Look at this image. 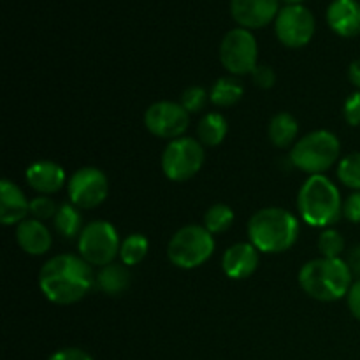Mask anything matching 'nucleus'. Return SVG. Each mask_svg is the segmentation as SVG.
<instances>
[{
    "label": "nucleus",
    "mask_w": 360,
    "mask_h": 360,
    "mask_svg": "<svg viewBox=\"0 0 360 360\" xmlns=\"http://www.w3.org/2000/svg\"><path fill=\"white\" fill-rule=\"evenodd\" d=\"M297 210L302 220L311 227L326 229L336 224L343 214V200L338 186L323 174L309 176L297 195Z\"/></svg>",
    "instance_id": "20e7f679"
},
{
    "label": "nucleus",
    "mask_w": 360,
    "mask_h": 360,
    "mask_svg": "<svg viewBox=\"0 0 360 360\" xmlns=\"http://www.w3.org/2000/svg\"><path fill=\"white\" fill-rule=\"evenodd\" d=\"M56 206L49 197H35L30 200V214L34 217V220H48V218H55L56 214Z\"/></svg>",
    "instance_id": "c85d7f7f"
},
{
    "label": "nucleus",
    "mask_w": 360,
    "mask_h": 360,
    "mask_svg": "<svg viewBox=\"0 0 360 360\" xmlns=\"http://www.w3.org/2000/svg\"><path fill=\"white\" fill-rule=\"evenodd\" d=\"M327 23L341 37L360 34V4L357 0H333L327 9Z\"/></svg>",
    "instance_id": "4468645a"
},
{
    "label": "nucleus",
    "mask_w": 360,
    "mask_h": 360,
    "mask_svg": "<svg viewBox=\"0 0 360 360\" xmlns=\"http://www.w3.org/2000/svg\"><path fill=\"white\" fill-rule=\"evenodd\" d=\"M214 252L213 234L200 225L179 229L167 246V257L179 269H195L207 262Z\"/></svg>",
    "instance_id": "423d86ee"
},
{
    "label": "nucleus",
    "mask_w": 360,
    "mask_h": 360,
    "mask_svg": "<svg viewBox=\"0 0 360 360\" xmlns=\"http://www.w3.org/2000/svg\"><path fill=\"white\" fill-rule=\"evenodd\" d=\"M150 243L143 234H130L120 246V259L123 266H137L148 255Z\"/></svg>",
    "instance_id": "b1692460"
},
{
    "label": "nucleus",
    "mask_w": 360,
    "mask_h": 360,
    "mask_svg": "<svg viewBox=\"0 0 360 360\" xmlns=\"http://www.w3.org/2000/svg\"><path fill=\"white\" fill-rule=\"evenodd\" d=\"M234 224V211L227 204H214L204 214V227L211 234H221Z\"/></svg>",
    "instance_id": "393cba45"
},
{
    "label": "nucleus",
    "mask_w": 360,
    "mask_h": 360,
    "mask_svg": "<svg viewBox=\"0 0 360 360\" xmlns=\"http://www.w3.org/2000/svg\"><path fill=\"white\" fill-rule=\"evenodd\" d=\"M70 202L79 210H91L102 204L108 197L109 183L102 171L95 167H81L70 176L69 186Z\"/></svg>",
    "instance_id": "f8f14e48"
},
{
    "label": "nucleus",
    "mask_w": 360,
    "mask_h": 360,
    "mask_svg": "<svg viewBox=\"0 0 360 360\" xmlns=\"http://www.w3.org/2000/svg\"><path fill=\"white\" fill-rule=\"evenodd\" d=\"M348 79L360 91V60H355V62L350 63V67H348Z\"/></svg>",
    "instance_id": "c9c22d12"
},
{
    "label": "nucleus",
    "mask_w": 360,
    "mask_h": 360,
    "mask_svg": "<svg viewBox=\"0 0 360 360\" xmlns=\"http://www.w3.org/2000/svg\"><path fill=\"white\" fill-rule=\"evenodd\" d=\"M206 102H207V94L204 88L190 86L181 94V102H179V104L186 109L188 115H192V112L202 111V109L206 108Z\"/></svg>",
    "instance_id": "cd10ccee"
},
{
    "label": "nucleus",
    "mask_w": 360,
    "mask_h": 360,
    "mask_svg": "<svg viewBox=\"0 0 360 360\" xmlns=\"http://www.w3.org/2000/svg\"><path fill=\"white\" fill-rule=\"evenodd\" d=\"M227 136V120L220 112H207L197 125V137L200 144L218 146Z\"/></svg>",
    "instance_id": "aec40b11"
},
{
    "label": "nucleus",
    "mask_w": 360,
    "mask_h": 360,
    "mask_svg": "<svg viewBox=\"0 0 360 360\" xmlns=\"http://www.w3.org/2000/svg\"><path fill=\"white\" fill-rule=\"evenodd\" d=\"M345 120L350 127H359L360 125V91H355L350 97L347 98L343 108Z\"/></svg>",
    "instance_id": "c756f323"
},
{
    "label": "nucleus",
    "mask_w": 360,
    "mask_h": 360,
    "mask_svg": "<svg viewBox=\"0 0 360 360\" xmlns=\"http://www.w3.org/2000/svg\"><path fill=\"white\" fill-rule=\"evenodd\" d=\"M48 360H94L84 350L79 348H63L55 352Z\"/></svg>",
    "instance_id": "72a5a7b5"
},
{
    "label": "nucleus",
    "mask_w": 360,
    "mask_h": 360,
    "mask_svg": "<svg viewBox=\"0 0 360 360\" xmlns=\"http://www.w3.org/2000/svg\"><path fill=\"white\" fill-rule=\"evenodd\" d=\"M224 271L232 280H245L255 273L259 266V250L252 243H238L225 252Z\"/></svg>",
    "instance_id": "2eb2a0df"
},
{
    "label": "nucleus",
    "mask_w": 360,
    "mask_h": 360,
    "mask_svg": "<svg viewBox=\"0 0 360 360\" xmlns=\"http://www.w3.org/2000/svg\"><path fill=\"white\" fill-rule=\"evenodd\" d=\"M252 77H253V83H255L257 86L266 88V90L273 86L274 81H276V74H274V70L266 65H257V69L252 72Z\"/></svg>",
    "instance_id": "2f4dec72"
},
{
    "label": "nucleus",
    "mask_w": 360,
    "mask_h": 360,
    "mask_svg": "<svg viewBox=\"0 0 360 360\" xmlns=\"http://www.w3.org/2000/svg\"><path fill=\"white\" fill-rule=\"evenodd\" d=\"M338 178L345 186L360 192V151L341 158L340 165H338Z\"/></svg>",
    "instance_id": "a878e982"
},
{
    "label": "nucleus",
    "mask_w": 360,
    "mask_h": 360,
    "mask_svg": "<svg viewBox=\"0 0 360 360\" xmlns=\"http://www.w3.org/2000/svg\"><path fill=\"white\" fill-rule=\"evenodd\" d=\"M297 136V120L290 112H278L269 123V139L274 146H290Z\"/></svg>",
    "instance_id": "412c9836"
},
{
    "label": "nucleus",
    "mask_w": 360,
    "mask_h": 360,
    "mask_svg": "<svg viewBox=\"0 0 360 360\" xmlns=\"http://www.w3.org/2000/svg\"><path fill=\"white\" fill-rule=\"evenodd\" d=\"M30 213V202L25 193L9 179L0 181V221L4 225H20Z\"/></svg>",
    "instance_id": "dca6fc26"
},
{
    "label": "nucleus",
    "mask_w": 360,
    "mask_h": 360,
    "mask_svg": "<svg viewBox=\"0 0 360 360\" xmlns=\"http://www.w3.org/2000/svg\"><path fill=\"white\" fill-rule=\"evenodd\" d=\"M347 301H348V308H350V313L360 322V278L357 281L352 283L350 290H348V295H347Z\"/></svg>",
    "instance_id": "473e14b6"
},
{
    "label": "nucleus",
    "mask_w": 360,
    "mask_h": 360,
    "mask_svg": "<svg viewBox=\"0 0 360 360\" xmlns=\"http://www.w3.org/2000/svg\"><path fill=\"white\" fill-rule=\"evenodd\" d=\"M204 164V148L193 137H179L165 146L162 171L171 181H188Z\"/></svg>",
    "instance_id": "6e6552de"
},
{
    "label": "nucleus",
    "mask_w": 360,
    "mask_h": 360,
    "mask_svg": "<svg viewBox=\"0 0 360 360\" xmlns=\"http://www.w3.org/2000/svg\"><path fill=\"white\" fill-rule=\"evenodd\" d=\"M299 221L283 207H264L248 221L250 243L259 252L283 253L295 245Z\"/></svg>",
    "instance_id": "f03ea898"
},
{
    "label": "nucleus",
    "mask_w": 360,
    "mask_h": 360,
    "mask_svg": "<svg viewBox=\"0 0 360 360\" xmlns=\"http://www.w3.org/2000/svg\"><path fill=\"white\" fill-rule=\"evenodd\" d=\"M16 241L28 255H44L51 248V234L39 220H25L16 227Z\"/></svg>",
    "instance_id": "a211bd4d"
},
{
    "label": "nucleus",
    "mask_w": 360,
    "mask_h": 360,
    "mask_svg": "<svg viewBox=\"0 0 360 360\" xmlns=\"http://www.w3.org/2000/svg\"><path fill=\"white\" fill-rule=\"evenodd\" d=\"M25 176H27L28 185L35 192L46 193V195L58 192L63 186V183H65V172H63V169L58 164L49 160L34 162L27 169Z\"/></svg>",
    "instance_id": "f3484780"
},
{
    "label": "nucleus",
    "mask_w": 360,
    "mask_h": 360,
    "mask_svg": "<svg viewBox=\"0 0 360 360\" xmlns=\"http://www.w3.org/2000/svg\"><path fill=\"white\" fill-rule=\"evenodd\" d=\"M243 97V86L232 77H221L214 83V86L211 88V102L218 108H229V105H234L236 102L241 101Z\"/></svg>",
    "instance_id": "5701e85b"
},
{
    "label": "nucleus",
    "mask_w": 360,
    "mask_h": 360,
    "mask_svg": "<svg viewBox=\"0 0 360 360\" xmlns=\"http://www.w3.org/2000/svg\"><path fill=\"white\" fill-rule=\"evenodd\" d=\"M259 46L255 37L246 28H234L220 44V62L229 72L236 76L252 74L257 69Z\"/></svg>",
    "instance_id": "1a4fd4ad"
},
{
    "label": "nucleus",
    "mask_w": 360,
    "mask_h": 360,
    "mask_svg": "<svg viewBox=\"0 0 360 360\" xmlns=\"http://www.w3.org/2000/svg\"><path fill=\"white\" fill-rule=\"evenodd\" d=\"M190 115L178 102H155L144 112V125L153 136L162 139H179L188 129Z\"/></svg>",
    "instance_id": "9b49d317"
},
{
    "label": "nucleus",
    "mask_w": 360,
    "mask_h": 360,
    "mask_svg": "<svg viewBox=\"0 0 360 360\" xmlns=\"http://www.w3.org/2000/svg\"><path fill=\"white\" fill-rule=\"evenodd\" d=\"M343 214L352 224H360V192H354L343 202Z\"/></svg>",
    "instance_id": "7c9ffc66"
},
{
    "label": "nucleus",
    "mask_w": 360,
    "mask_h": 360,
    "mask_svg": "<svg viewBox=\"0 0 360 360\" xmlns=\"http://www.w3.org/2000/svg\"><path fill=\"white\" fill-rule=\"evenodd\" d=\"M345 262H347L348 267H350L352 274H357V276H360V245L348 252L347 260H345Z\"/></svg>",
    "instance_id": "f704fd0d"
},
{
    "label": "nucleus",
    "mask_w": 360,
    "mask_h": 360,
    "mask_svg": "<svg viewBox=\"0 0 360 360\" xmlns=\"http://www.w3.org/2000/svg\"><path fill=\"white\" fill-rule=\"evenodd\" d=\"M130 273L120 264L104 266L97 274V287L108 295H120L129 288Z\"/></svg>",
    "instance_id": "6ab92c4d"
},
{
    "label": "nucleus",
    "mask_w": 360,
    "mask_h": 360,
    "mask_svg": "<svg viewBox=\"0 0 360 360\" xmlns=\"http://www.w3.org/2000/svg\"><path fill=\"white\" fill-rule=\"evenodd\" d=\"M319 252L326 259H341L345 252V239L334 229H326L319 238Z\"/></svg>",
    "instance_id": "bb28decb"
},
{
    "label": "nucleus",
    "mask_w": 360,
    "mask_h": 360,
    "mask_svg": "<svg viewBox=\"0 0 360 360\" xmlns=\"http://www.w3.org/2000/svg\"><path fill=\"white\" fill-rule=\"evenodd\" d=\"M283 2L287 4V6H301L304 0H283Z\"/></svg>",
    "instance_id": "e433bc0d"
},
{
    "label": "nucleus",
    "mask_w": 360,
    "mask_h": 360,
    "mask_svg": "<svg viewBox=\"0 0 360 360\" xmlns=\"http://www.w3.org/2000/svg\"><path fill=\"white\" fill-rule=\"evenodd\" d=\"M53 221H55V229L58 231V234L65 239L76 238L84 229L81 225L79 211H77V207L74 204H63V206H60Z\"/></svg>",
    "instance_id": "4be33fe9"
},
{
    "label": "nucleus",
    "mask_w": 360,
    "mask_h": 360,
    "mask_svg": "<svg viewBox=\"0 0 360 360\" xmlns=\"http://www.w3.org/2000/svg\"><path fill=\"white\" fill-rule=\"evenodd\" d=\"M340 139L329 130H315L295 143L290 151L292 164L302 172L316 176L333 167L340 158Z\"/></svg>",
    "instance_id": "39448f33"
},
{
    "label": "nucleus",
    "mask_w": 360,
    "mask_h": 360,
    "mask_svg": "<svg viewBox=\"0 0 360 360\" xmlns=\"http://www.w3.org/2000/svg\"><path fill=\"white\" fill-rule=\"evenodd\" d=\"M232 18L243 28H262L276 20L280 13V0H232Z\"/></svg>",
    "instance_id": "ddd939ff"
},
{
    "label": "nucleus",
    "mask_w": 360,
    "mask_h": 360,
    "mask_svg": "<svg viewBox=\"0 0 360 360\" xmlns=\"http://www.w3.org/2000/svg\"><path fill=\"white\" fill-rule=\"evenodd\" d=\"M299 285L309 297L333 302L348 295L352 287V271L343 259L309 260L299 271Z\"/></svg>",
    "instance_id": "7ed1b4c3"
},
{
    "label": "nucleus",
    "mask_w": 360,
    "mask_h": 360,
    "mask_svg": "<svg viewBox=\"0 0 360 360\" xmlns=\"http://www.w3.org/2000/svg\"><path fill=\"white\" fill-rule=\"evenodd\" d=\"M120 243L118 232L109 221L95 220L84 225L79 234L77 248L79 255L86 260L90 266H109L116 255H120Z\"/></svg>",
    "instance_id": "0eeeda50"
},
{
    "label": "nucleus",
    "mask_w": 360,
    "mask_h": 360,
    "mask_svg": "<svg viewBox=\"0 0 360 360\" xmlns=\"http://www.w3.org/2000/svg\"><path fill=\"white\" fill-rule=\"evenodd\" d=\"M97 283L90 264L83 257L56 255L42 266L39 287L55 304H74L81 301Z\"/></svg>",
    "instance_id": "f257e3e1"
},
{
    "label": "nucleus",
    "mask_w": 360,
    "mask_h": 360,
    "mask_svg": "<svg viewBox=\"0 0 360 360\" xmlns=\"http://www.w3.org/2000/svg\"><path fill=\"white\" fill-rule=\"evenodd\" d=\"M315 16L304 6H285L274 20V30L287 48H302L315 34Z\"/></svg>",
    "instance_id": "9d476101"
}]
</instances>
